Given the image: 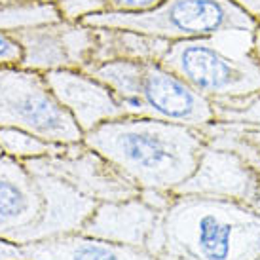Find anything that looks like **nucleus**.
Returning a JSON list of instances; mask_svg holds the SVG:
<instances>
[{"label":"nucleus","mask_w":260,"mask_h":260,"mask_svg":"<svg viewBox=\"0 0 260 260\" xmlns=\"http://www.w3.org/2000/svg\"><path fill=\"white\" fill-rule=\"evenodd\" d=\"M84 143L139 190L175 192L205 148L202 129L145 116H122L87 131Z\"/></svg>","instance_id":"nucleus-1"},{"label":"nucleus","mask_w":260,"mask_h":260,"mask_svg":"<svg viewBox=\"0 0 260 260\" xmlns=\"http://www.w3.org/2000/svg\"><path fill=\"white\" fill-rule=\"evenodd\" d=\"M159 260H258L260 213L249 203L175 194L161 218Z\"/></svg>","instance_id":"nucleus-2"},{"label":"nucleus","mask_w":260,"mask_h":260,"mask_svg":"<svg viewBox=\"0 0 260 260\" xmlns=\"http://www.w3.org/2000/svg\"><path fill=\"white\" fill-rule=\"evenodd\" d=\"M97 203L0 152V239L29 245L82 230Z\"/></svg>","instance_id":"nucleus-3"},{"label":"nucleus","mask_w":260,"mask_h":260,"mask_svg":"<svg viewBox=\"0 0 260 260\" xmlns=\"http://www.w3.org/2000/svg\"><path fill=\"white\" fill-rule=\"evenodd\" d=\"M84 71L114 91L125 116H145L202 129L213 122V107L161 61H103Z\"/></svg>","instance_id":"nucleus-4"},{"label":"nucleus","mask_w":260,"mask_h":260,"mask_svg":"<svg viewBox=\"0 0 260 260\" xmlns=\"http://www.w3.org/2000/svg\"><path fill=\"white\" fill-rule=\"evenodd\" d=\"M226 35L171 42L161 63L209 101L260 91V61L253 35L226 46Z\"/></svg>","instance_id":"nucleus-5"},{"label":"nucleus","mask_w":260,"mask_h":260,"mask_svg":"<svg viewBox=\"0 0 260 260\" xmlns=\"http://www.w3.org/2000/svg\"><path fill=\"white\" fill-rule=\"evenodd\" d=\"M86 25L143 32L167 42L213 38L224 32H254L258 23L234 0H164L143 14L101 12Z\"/></svg>","instance_id":"nucleus-6"},{"label":"nucleus","mask_w":260,"mask_h":260,"mask_svg":"<svg viewBox=\"0 0 260 260\" xmlns=\"http://www.w3.org/2000/svg\"><path fill=\"white\" fill-rule=\"evenodd\" d=\"M0 127L29 131L57 146L84 141V131L59 103L46 74L21 65L0 67Z\"/></svg>","instance_id":"nucleus-7"},{"label":"nucleus","mask_w":260,"mask_h":260,"mask_svg":"<svg viewBox=\"0 0 260 260\" xmlns=\"http://www.w3.org/2000/svg\"><path fill=\"white\" fill-rule=\"evenodd\" d=\"M25 164L30 171L55 177L95 203L120 202L139 194V188L129 179L84 141L63 146L57 154L29 159Z\"/></svg>","instance_id":"nucleus-8"},{"label":"nucleus","mask_w":260,"mask_h":260,"mask_svg":"<svg viewBox=\"0 0 260 260\" xmlns=\"http://www.w3.org/2000/svg\"><path fill=\"white\" fill-rule=\"evenodd\" d=\"M23 48L21 67L51 73L59 69H86L95 48V29L86 23L53 21L12 32Z\"/></svg>","instance_id":"nucleus-9"},{"label":"nucleus","mask_w":260,"mask_h":260,"mask_svg":"<svg viewBox=\"0 0 260 260\" xmlns=\"http://www.w3.org/2000/svg\"><path fill=\"white\" fill-rule=\"evenodd\" d=\"M161 218L164 213L150 207L137 194L120 202L97 203L80 232L118 245L145 249L159 256Z\"/></svg>","instance_id":"nucleus-10"},{"label":"nucleus","mask_w":260,"mask_h":260,"mask_svg":"<svg viewBox=\"0 0 260 260\" xmlns=\"http://www.w3.org/2000/svg\"><path fill=\"white\" fill-rule=\"evenodd\" d=\"M260 188V173L238 154L205 145L194 173L175 194L218 198L253 205Z\"/></svg>","instance_id":"nucleus-11"},{"label":"nucleus","mask_w":260,"mask_h":260,"mask_svg":"<svg viewBox=\"0 0 260 260\" xmlns=\"http://www.w3.org/2000/svg\"><path fill=\"white\" fill-rule=\"evenodd\" d=\"M46 80L84 135L101 123L125 116L114 91L84 69L51 71L46 73Z\"/></svg>","instance_id":"nucleus-12"},{"label":"nucleus","mask_w":260,"mask_h":260,"mask_svg":"<svg viewBox=\"0 0 260 260\" xmlns=\"http://www.w3.org/2000/svg\"><path fill=\"white\" fill-rule=\"evenodd\" d=\"M25 260H159L137 247L118 245L82 232L21 245Z\"/></svg>","instance_id":"nucleus-13"},{"label":"nucleus","mask_w":260,"mask_h":260,"mask_svg":"<svg viewBox=\"0 0 260 260\" xmlns=\"http://www.w3.org/2000/svg\"><path fill=\"white\" fill-rule=\"evenodd\" d=\"M95 29V48L91 63L103 61H161L171 42L143 32L123 29Z\"/></svg>","instance_id":"nucleus-14"},{"label":"nucleus","mask_w":260,"mask_h":260,"mask_svg":"<svg viewBox=\"0 0 260 260\" xmlns=\"http://www.w3.org/2000/svg\"><path fill=\"white\" fill-rule=\"evenodd\" d=\"M205 145L234 152L260 173V125L217 122L202 127Z\"/></svg>","instance_id":"nucleus-15"},{"label":"nucleus","mask_w":260,"mask_h":260,"mask_svg":"<svg viewBox=\"0 0 260 260\" xmlns=\"http://www.w3.org/2000/svg\"><path fill=\"white\" fill-rule=\"evenodd\" d=\"M53 21H61L53 2H38V0L0 2V29L8 32Z\"/></svg>","instance_id":"nucleus-16"},{"label":"nucleus","mask_w":260,"mask_h":260,"mask_svg":"<svg viewBox=\"0 0 260 260\" xmlns=\"http://www.w3.org/2000/svg\"><path fill=\"white\" fill-rule=\"evenodd\" d=\"M61 148L63 146L51 145L29 131L15 129V127H0V152L19 161L51 156V154H57Z\"/></svg>","instance_id":"nucleus-17"},{"label":"nucleus","mask_w":260,"mask_h":260,"mask_svg":"<svg viewBox=\"0 0 260 260\" xmlns=\"http://www.w3.org/2000/svg\"><path fill=\"white\" fill-rule=\"evenodd\" d=\"M213 120L217 122L260 125V91L211 101Z\"/></svg>","instance_id":"nucleus-18"},{"label":"nucleus","mask_w":260,"mask_h":260,"mask_svg":"<svg viewBox=\"0 0 260 260\" xmlns=\"http://www.w3.org/2000/svg\"><path fill=\"white\" fill-rule=\"evenodd\" d=\"M59 17L69 23H82L87 17L109 10L107 0H53Z\"/></svg>","instance_id":"nucleus-19"},{"label":"nucleus","mask_w":260,"mask_h":260,"mask_svg":"<svg viewBox=\"0 0 260 260\" xmlns=\"http://www.w3.org/2000/svg\"><path fill=\"white\" fill-rule=\"evenodd\" d=\"M23 61V48L17 42V38L0 29V67L8 65H21Z\"/></svg>","instance_id":"nucleus-20"},{"label":"nucleus","mask_w":260,"mask_h":260,"mask_svg":"<svg viewBox=\"0 0 260 260\" xmlns=\"http://www.w3.org/2000/svg\"><path fill=\"white\" fill-rule=\"evenodd\" d=\"M164 0H107L109 12L118 14H143L148 10H154Z\"/></svg>","instance_id":"nucleus-21"},{"label":"nucleus","mask_w":260,"mask_h":260,"mask_svg":"<svg viewBox=\"0 0 260 260\" xmlns=\"http://www.w3.org/2000/svg\"><path fill=\"white\" fill-rule=\"evenodd\" d=\"M0 260H25L21 245L0 239Z\"/></svg>","instance_id":"nucleus-22"},{"label":"nucleus","mask_w":260,"mask_h":260,"mask_svg":"<svg viewBox=\"0 0 260 260\" xmlns=\"http://www.w3.org/2000/svg\"><path fill=\"white\" fill-rule=\"evenodd\" d=\"M239 8H243L247 14L260 25V0H234Z\"/></svg>","instance_id":"nucleus-23"},{"label":"nucleus","mask_w":260,"mask_h":260,"mask_svg":"<svg viewBox=\"0 0 260 260\" xmlns=\"http://www.w3.org/2000/svg\"><path fill=\"white\" fill-rule=\"evenodd\" d=\"M253 50H254V55H256L260 61V25L253 32Z\"/></svg>","instance_id":"nucleus-24"},{"label":"nucleus","mask_w":260,"mask_h":260,"mask_svg":"<svg viewBox=\"0 0 260 260\" xmlns=\"http://www.w3.org/2000/svg\"><path fill=\"white\" fill-rule=\"evenodd\" d=\"M253 207L260 213V188H258V194H256V198H254V202H253Z\"/></svg>","instance_id":"nucleus-25"},{"label":"nucleus","mask_w":260,"mask_h":260,"mask_svg":"<svg viewBox=\"0 0 260 260\" xmlns=\"http://www.w3.org/2000/svg\"><path fill=\"white\" fill-rule=\"evenodd\" d=\"M38 2H53V0H38Z\"/></svg>","instance_id":"nucleus-26"},{"label":"nucleus","mask_w":260,"mask_h":260,"mask_svg":"<svg viewBox=\"0 0 260 260\" xmlns=\"http://www.w3.org/2000/svg\"><path fill=\"white\" fill-rule=\"evenodd\" d=\"M0 2H6V0H0Z\"/></svg>","instance_id":"nucleus-27"},{"label":"nucleus","mask_w":260,"mask_h":260,"mask_svg":"<svg viewBox=\"0 0 260 260\" xmlns=\"http://www.w3.org/2000/svg\"><path fill=\"white\" fill-rule=\"evenodd\" d=\"M258 260H260V258H258Z\"/></svg>","instance_id":"nucleus-28"}]
</instances>
